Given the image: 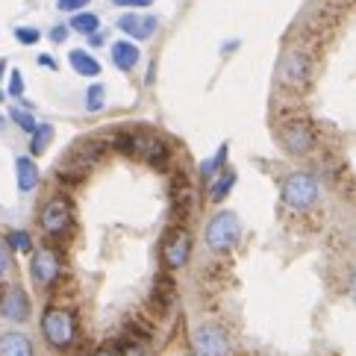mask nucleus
I'll return each instance as SVG.
<instances>
[{
    "instance_id": "f03ea898",
    "label": "nucleus",
    "mask_w": 356,
    "mask_h": 356,
    "mask_svg": "<svg viewBox=\"0 0 356 356\" xmlns=\"http://www.w3.org/2000/svg\"><path fill=\"white\" fill-rule=\"evenodd\" d=\"M203 241L207 248L215 253H224V250H233L238 241H241V221L238 215L230 209H221L218 215H212L207 230H203Z\"/></svg>"
},
{
    "instance_id": "2eb2a0df",
    "label": "nucleus",
    "mask_w": 356,
    "mask_h": 356,
    "mask_svg": "<svg viewBox=\"0 0 356 356\" xmlns=\"http://www.w3.org/2000/svg\"><path fill=\"white\" fill-rule=\"evenodd\" d=\"M15 180H18V192H33L35 186L42 183V171L39 165L33 162V156H18L15 159Z\"/></svg>"
},
{
    "instance_id": "9b49d317",
    "label": "nucleus",
    "mask_w": 356,
    "mask_h": 356,
    "mask_svg": "<svg viewBox=\"0 0 356 356\" xmlns=\"http://www.w3.org/2000/svg\"><path fill=\"white\" fill-rule=\"evenodd\" d=\"M115 27H118L124 35H130V39L145 42V39H150V35L156 33L159 21H156V15H142V12H124V15L115 21Z\"/></svg>"
},
{
    "instance_id": "bb28decb",
    "label": "nucleus",
    "mask_w": 356,
    "mask_h": 356,
    "mask_svg": "<svg viewBox=\"0 0 356 356\" xmlns=\"http://www.w3.org/2000/svg\"><path fill=\"white\" fill-rule=\"evenodd\" d=\"M88 3H92V0H56V9L59 12H71L74 15V12H83Z\"/></svg>"
},
{
    "instance_id": "cd10ccee",
    "label": "nucleus",
    "mask_w": 356,
    "mask_h": 356,
    "mask_svg": "<svg viewBox=\"0 0 356 356\" xmlns=\"http://www.w3.org/2000/svg\"><path fill=\"white\" fill-rule=\"evenodd\" d=\"M68 33H71V27H65V24H56V27H50V42L62 44V42L68 39Z\"/></svg>"
},
{
    "instance_id": "5701e85b",
    "label": "nucleus",
    "mask_w": 356,
    "mask_h": 356,
    "mask_svg": "<svg viewBox=\"0 0 356 356\" xmlns=\"http://www.w3.org/2000/svg\"><path fill=\"white\" fill-rule=\"evenodd\" d=\"M9 121L15 124L18 130H24V133H35V127H39V121L33 118V112L24 109V106H12L9 109Z\"/></svg>"
},
{
    "instance_id": "1a4fd4ad",
    "label": "nucleus",
    "mask_w": 356,
    "mask_h": 356,
    "mask_svg": "<svg viewBox=\"0 0 356 356\" xmlns=\"http://www.w3.org/2000/svg\"><path fill=\"white\" fill-rule=\"evenodd\" d=\"M0 318L12 324H24L30 318V298L21 286H3L0 291Z\"/></svg>"
},
{
    "instance_id": "a878e982",
    "label": "nucleus",
    "mask_w": 356,
    "mask_h": 356,
    "mask_svg": "<svg viewBox=\"0 0 356 356\" xmlns=\"http://www.w3.org/2000/svg\"><path fill=\"white\" fill-rule=\"evenodd\" d=\"M6 92H9V97H15V100L24 97V77H21V71H18V68L9 74V88H6Z\"/></svg>"
},
{
    "instance_id": "c9c22d12",
    "label": "nucleus",
    "mask_w": 356,
    "mask_h": 356,
    "mask_svg": "<svg viewBox=\"0 0 356 356\" xmlns=\"http://www.w3.org/2000/svg\"><path fill=\"white\" fill-rule=\"evenodd\" d=\"M6 130V118H0V133H3Z\"/></svg>"
},
{
    "instance_id": "f3484780",
    "label": "nucleus",
    "mask_w": 356,
    "mask_h": 356,
    "mask_svg": "<svg viewBox=\"0 0 356 356\" xmlns=\"http://www.w3.org/2000/svg\"><path fill=\"white\" fill-rule=\"evenodd\" d=\"M233 186H236V171L233 168H221L209 180V200L212 203H221L227 195L233 192Z\"/></svg>"
},
{
    "instance_id": "f8f14e48",
    "label": "nucleus",
    "mask_w": 356,
    "mask_h": 356,
    "mask_svg": "<svg viewBox=\"0 0 356 356\" xmlns=\"http://www.w3.org/2000/svg\"><path fill=\"white\" fill-rule=\"evenodd\" d=\"M136 154L147 165H154V168H165L168 156H171V147L165 145L159 136H138L136 133Z\"/></svg>"
},
{
    "instance_id": "f704fd0d",
    "label": "nucleus",
    "mask_w": 356,
    "mask_h": 356,
    "mask_svg": "<svg viewBox=\"0 0 356 356\" xmlns=\"http://www.w3.org/2000/svg\"><path fill=\"white\" fill-rule=\"evenodd\" d=\"M3 74H6V59H0V80H3Z\"/></svg>"
},
{
    "instance_id": "0eeeda50",
    "label": "nucleus",
    "mask_w": 356,
    "mask_h": 356,
    "mask_svg": "<svg viewBox=\"0 0 356 356\" xmlns=\"http://www.w3.org/2000/svg\"><path fill=\"white\" fill-rule=\"evenodd\" d=\"M280 145L286 147V154L291 156H307L312 145H315V136H312V127L309 121H286L280 127Z\"/></svg>"
},
{
    "instance_id": "393cba45",
    "label": "nucleus",
    "mask_w": 356,
    "mask_h": 356,
    "mask_svg": "<svg viewBox=\"0 0 356 356\" xmlns=\"http://www.w3.org/2000/svg\"><path fill=\"white\" fill-rule=\"evenodd\" d=\"M12 33H15L18 44H27V47H30V44H39V39H42V33L35 30V27H15Z\"/></svg>"
},
{
    "instance_id": "7ed1b4c3",
    "label": "nucleus",
    "mask_w": 356,
    "mask_h": 356,
    "mask_svg": "<svg viewBox=\"0 0 356 356\" xmlns=\"http://www.w3.org/2000/svg\"><path fill=\"white\" fill-rule=\"evenodd\" d=\"M42 333L47 339V345L54 348H71L77 339V321H74L71 309L62 307H47L42 315Z\"/></svg>"
},
{
    "instance_id": "e433bc0d",
    "label": "nucleus",
    "mask_w": 356,
    "mask_h": 356,
    "mask_svg": "<svg viewBox=\"0 0 356 356\" xmlns=\"http://www.w3.org/2000/svg\"><path fill=\"white\" fill-rule=\"evenodd\" d=\"M0 100H3V92H0Z\"/></svg>"
},
{
    "instance_id": "9d476101",
    "label": "nucleus",
    "mask_w": 356,
    "mask_h": 356,
    "mask_svg": "<svg viewBox=\"0 0 356 356\" xmlns=\"http://www.w3.org/2000/svg\"><path fill=\"white\" fill-rule=\"evenodd\" d=\"M59 268H62V262L54 248H39L30 259V274L35 280V286H54L59 277Z\"/></svg>"
},
{
    "instance_id": "20e7f679",
    "label": "nucleus",
    "mask_w": 356,
    "mask_h": 356,
    "mask_svg": "<svg viewBox=\"0 0 356 356\" xmlns=\"http://www.w3.org/2000/svg\"><path fill=\"white\" fill-rule=\"evenodd\" d=\"M312 77V65H309V56L303 50H286L277 62V83L289 88V92H300V88L309 86Z\"/></svg>"
},
{
    "instance_id": "c85d7f7f",
    "label": "nucleus",
    "mask_w": 356,
    "mask_h": 356,
    "mask_svg": "<svg viewBox=\"0 0 356 356\" xmlns=\"http://www.w3.org/2000/svg\"><path fill=\"white\" fill-rule=\"evenodd\" d=\"M9 265H12V257H9V248L0 241V277H3L9 271Z\"/></svg>"
},
{
    "instance_id": "423d86ee",
    "label": "nucleus",
    "mask_w": 356,
    "mask_h": 356,
    "mask_svg": "<svg viewBox=\"0 0 356 356\" xmlns=\"http://www.w3.org/2000/svg\"><path fill=\"white\" fill-rule=\"evenodd\" d=\"M192 259V233L186 227H171L162 238V262L168 271H180Z\"/></svg>"
},
{
    "instance_id": "a211bd4d",
    "label": "nucleus",
    "mask_w": 356,
    "mask_h": 356,
    "mask_svg": "<svg viewBox=\"0 0 356 356\" xmlns=\"http://www.w3.org/2000/svg\"><path fill=\"white\" fill-rule=\"evenodd\" d=\"M68 62H71V68L77 71L80 77H97V74H100V62L88 54V50H83V47H74L68 54Z\"/></svg>"
},
{
    "instance_id": "4be33fe9",
    "label": "nucleus",
    "mask_w": 356,
    "mask_h": 356,
    "mask_svg": "<svg viewBox=\"0 0 356 356\" xmlns=\"http://www.w3.org/2000/svg\"><path fill=\"white\" fill-rule=\"evenodd\" d=\"M104 106H106V86L92 83L86 88V112H100Z\"/></svg>"
},
{
    "instance_id": "b1692460",
    "label": "nucleus",
    "mask_w": 356,
    "mask_h": 356,
    "mask_svg": "<svg viewBox=\"0 0 356 356\" xmlns=\"http://www.w3.org/2000/svg\"><path fill=\"white\" fill-rule=\"evenodd\" d=\"M6 248L18 250V253H30L33 250V236L27 230H9L6 233Z\"/></svg>"
},
{
    "instance_id": "6e6552de",
    "label": "nucleus",
    "mask_w": 356,
    "mask_h": 356,
    "mask_svg": "<svg viewBox=\"0 0 356 356\" xmlns=\"http://www.w3.org/2000/svg\"><path fill=\"white\" fill-rule=\"evenodd\" d=\"M71 203L65 197H50L39 212V224L47 236H62L71 227Z\"/></svg>"
},
{
    "instance_id": "f257e3e1",
    "label": "nucleus",
    "mask_w": 356,
    "mask_h": 356,
    "mask_svg": "<svg viewBox=\"0 0 356 356\" xmlns=\"http://www.w3.org/2000/svg\"><path fill=\"white\" fill-rule=\"evenodd\" d=\"M318 195H321V183H318V177L312 171L289 174L283 180V188H280V197H283V203L289 209H298V212L315 207Z\"/></svg>"
},
{
    "instance_id": "aec40b11",
    "label": "nucleus",
    "mask_w": 356,
    "mask_h": 356,
    "mask_svg": "<svg viewBox=\"0 0 356 356\" xmlns=\"http://www.w3.org/2000/svg\"><path fill=\"white\" fill-rule=\"evenodd\" d=\"M68 27L74 30V33H80V35H92V33H97L100 30V18L95 15V12H74L71 15V21H68Z\"/></svg>"
},
{
    "instance_id": "6ab92c4d",
    "label": "nucleus",
    "mask_w": 356,
    "mask_h": 356,
    "mask_svg": "<svg viewBox=\"0 0 356 356\" xmlns=\"http://www.w3.org/2000/svg\"><path fill=\"white\" fill-rule=\"evenodd\" d=\"M227 156H230V145H227V142H224V145H221L218 150H215V154H212L209 159H203V162H200V168H197V174H200V180H203V183H209V180H212V177H215V174H218L221 168H227Z\"/></svg>"
},
{
    "instance_id": "2f4dec72",
    "label": "nucleus",
    "mask_w": 356,
    "mask_h": 356,
    "mask_svg": "<svg viewBox=\"0 0 356 356\" xmlns=\"http://www.w3.org/2000/svg\"><path fill=\"white\" fill-rule=\"evenodd\" d=\"M104 42H106V35L100 33V30H97V33H92V35H88V44H92V47H100Z\"/></svg>"
},
{
    "instance_id": "39448f33",
    "label": "nucleus",
    "mask_w": 356,
    "mask_h": 356,
    "mask_svg": "<svg viewBox=\"0 0 356 356\" xmlns=\"http://www.w3.org/2000/svg\"><path fill=\"white\" fill-rule=\"evenodd\" d=\"M192 345H195V356H230V336L215 321H203L195 327Z\"/></svg>"
},
{
    "instance_id": "473e14b6",
    "label": "nucleus",
    "mask_w": 356,
    "mask_h": 356,
    "mask_svg": "<svg viewBox=\"0 0 356 356\" xmlns=\"http://www.w3.org/2000/svg\"><path fill=\"white\" fill-rule=\"evenodd\" d=\"M348 295H350V300L356 303V271H353V277H350V283H348Z\"/></svg>"
},
{
    "instance_id": "7c9ffc66",
    "label": "nucleus",
    "mask_w": 356,
    "mask_h": 356,
    "mask_svg": "<svg viewBox=\"0 0 356 356\" xmlns=\"http://www.w3.org/2000/svg\"><path fill=\"white\" fill-rule=\"evenodd\" d=\"M35 62H39L42 68H50V71H56V68H59V65H56V59H54V56H47V54H42V56L35 59Z\"/></svg>"
},
{
    "instance_id": "4468645a",
    "label": "nucleus",
    "mask_w": 356,
    "mask_h": 356,
    "mask_svg": "<svg viewBox=\"0 0 356 356\" xmlns=\"http://www.w3.org/2000/svg\"><path fill=\"white\" fill-rule=\"evenodd\" d=\"M109 56H112V65H115L118 71H133L138 62H142V50L136 47V42H115L109 47Z\"/></svg>"
},
{
    "instance_id": "ddd939ff",
    "label": "nucleus",
    "mask_w": 356,
    "mask_h": 356,
    "mask_svg": "<svg viewBox=\"0 0 356 356\" xmlns=\"http://www.w3.org/2000/svg\"><path fill=\"white\" fill-rule=\"evenodd\" d=\"M174 295H177V283L171 274H156L154 277V289H150V309L156 315H168L171 312V303H174Z\"/></svg>"
},
{
    "instance_id": "412c9836",
    "label": "nucleus",
    "mask_w": 356,
    "mask_h": 356,
    "mask_svg": "<svg viewBox=\"0 0 356 356\" xmlns=\"http://www.w3.org/2000/svg\"><path fill=\"white\" fill-rule=\"evenodd\" d=\"M50 142H54V127H50V124H39V127H35V133H30V154L33 156L44 154Z\"/></svg>"
},
{
    "instance_id": "72a5a7b5",
    "label": "nucleus",
    "mask_w": 356,
    "mask_h": 356,
    "mask_svg": "<svg viewBox=\"0 0 356 356\" xmlns=\"http://www.w3.org/2000/svg\"><path fill=\"white\" fill-rule=\"evenodd\" d=\"M95 356H121V353H115V350H97Z\"/></svg>"
},
{
    "instance_id": "c756f323",
    "label": "nucleus",
    "mask_w": 356,
    "mask_h": 356,
    "mask_svg": "<svg viewBox=\"0 0 356 356\" xmlns=\"http://www.w3.org/2000/svg\"><path fill=\"white\" fill-rule=\"evenodd\" d=\"M115 6H127V9H145V6H150L154 0H112Z\"/></svg>"
},
{
    "instance_id": "dca6fc26",
    "label": "nucleus",
    "mask_w": 356,
    "mask_h": 356,
    "mask_svg": "<svg viewBox=\"0 0 356 356\" xmlns=\"http://www.w3.org/2000/svg\"><path fill=\"white\" fill-rule=\"evenodd\" d=\"M0 356H33V341L18 330H9L0 336Z\"/></svg>"
}]
</instances>
